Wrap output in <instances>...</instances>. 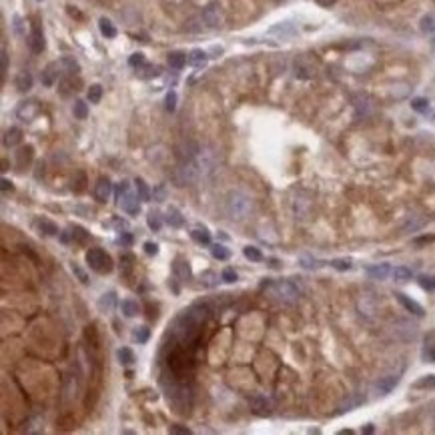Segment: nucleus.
I'll use <instances>...</instances> for the list:
<instances>
[{
    "instance_id": "nucleus-13",
    "label": "nucleus",
    "mask_w": 435,
    "mask_h": 435,
    "mask_svg": "<svg viewBox=\"0 0 435 435\" xmlns=\"http://www.w3.org/2000/svg\"><path fill=\"white\" fill-rule=\"evenodd\" d=\"M173 271H175V275L181 279V281L184 283V281H189L191 279V265H189V261H184V259H175V265H173Z\"/></svg>"
},
{
    "instance_id": "nucleus-30",
    "label": "nucleus",
    "mask_w": 435,
    "mask_h": 435,
    "mask_svg": "<svg viewBox=\"0 0 435 435\" xmlns=\"http://www.w3.org/2000/svg\"><path fill=\"white\" fill-rule=\"evenodd\" d=\"M189 62L193 67H197V69H201V67H205V62H207V52H203V50H193L191 54H189Z\"/></svg>"
},
{
    "instance_id": "nucleus-34",
    "label": "nucleus",
    "mask_w": 435,
    "mask_h": 435,
    "mask_svg": "<svg viewBox=\"0 0 435 435\" xmlns=\"http://www.w3.org/2000/svg\"><path fill=\"white\" fill-rule=\"evenodd\" d=\"M137 72H139V74H141L143 78H152V76H157V74H159L161 71H159L157 67H152V65H146V62H145L143 67H139V69H137Z\"/></svg>"
},
{
    "instance_id": "nucleus-46",
    "label": "nucleus",
    "mask_w": 435,
    "mask_h": 435,
    "mask_svg": "<svg viewBox=\"0 0 435 435\" xmlns=\"http://www.w3.org/2000/svg\"><path fill=\"white\" fill-rule=\"evenodd\" d=\"M129 65L133 67V69H139V67H143L145 65V54H141V52H135L131 58H129Z\"/></svg>"
},
{
    "instance_id": "nucleus-50",
    "label": "nucleus",
    "mask_w": 435,
    "mask_h": 435,
    "mask_svg": "<svg viewBox=\"0 0 435 435\" xmlns=\"http://www.w3.org/2000/svg\"><path fill=\"white\" fill-rule=\"evenodd\" d=\"M145 253H146V255H157V253H159V245L146 241V243H145Z\"/></svg>"
},
{
    "instance_id": "nucleus-18",
    "label": "nucleus",
    "mask_w": 435,
    "mask_h": 435,
    "mask_svg": "<svg viewBox=\"0 0 435 435\" xmlns=\"http://www.w3.org/2000/svg\"><path fill=\"white\" fill-rule=\"evenodd\" d=\"M120 311H122V315L124 317H137L139 315V303L137 301H133V299H124L122 303H120Z\"/></svg>"
},
{
    "instance_id": "nucleus-51",
    "label": "nucleus",
    "mask_w": 435,
    "mask_h": 435,
    "mask_svg": "<svg viewBox=\"0 0 435 435\" xmlns=\"http://www.w3.org/2000/svg\"><path fill=\"white\" fill-rule=\"evenodd\" d=\"M213 279H217V275H215V273H211V271H207V273H203V275H201V281H205V285H209V287H211V285H215Z\"/></svg>"
},
{
    "instance_id": "nucleus-45",
    "label": "nucleus",
    "mask_w": 435,
    "mask_h": 435,
    "mask_svg": "<svg viewBox=\"0 0 435 435\" xmlns=\"http://www.w3.org/2000/svg\"><path fill=\"white\" fill-rule=\"evenodd\" d=\"M221 279L225 283H235L237 281V273H235V269L233 267H227V269H223V273H221Z\"/></svg>"
},
{
    "instance_id": "nucleus-31",
    "label": "nucleus",
    "mask_w": 435,
    "mask_h": 435,
    "mask_svg": "<svg viewBox=\"0 0 435 435\" xmlns=\"http://www.w3.org/2000/svg\"><path fill=\"white\" fill-rule=\"evenodd\" d=\"M243 255L249 259V261H253V263H259V261H263V253L259 251L257 247H251V245H247L245 249H243Z\"/></svg>"
},
{
    "instance_id": "nucleus-55",
    "label": "nucleus",
    "mask_w": 435,
    "mask_h": 435,
    "mask_svg": "<svg viewBox=\"0 0 435 435\" xmlns=\"http://www.w3.org/2000/svg\"><path fill=\"white\" fill-rule=\"evenodd\" d=\"M165 199V189L163 186H159L157 191H154V201H163Z\"/></svg>"
},
{
    "instance_id": "nucleus-12",
    "label": "nucleus",
    "mask_w": 435,
    "mask_h": 435,
    "mask_svg": "<svg viewBox=\"0 0 435 435\" xmlns=\"http://www.w3.org/2000/svg\"><path fill=\"white\" fill-rule=\"evenodd\" d=\"M397 301L405 307L409 313H413V315H417V317H423L425 315V311H423V307L417 303V301H413V299H409L407 295H403V293H397Z\"/></svg>"
},
{
    "instance_id": "nucleus-60",
    "label": "nucleus",
    "mask_w": 435,
    "mask_h": 435,
    "mask_svg": "<svg viewBox=\"0 0 435 435\" xmlns=\"http://www.w3.org/2000/svg\"><path fill=\"white\" fill-rule=\"evenodd\" d=\"M363 433H373V427L369 425V427H363Z\"/></svg>"
},
{
    "instance_id": "nucleus-54",
    "label": "nucleus",
    "mask_w": 435,
    "mask_h": 435,
    "mask_svg": "<svg viewBox=\"0 0 435 435\" xmlns=\"http://www.w3.org/2000/svg\"><path fill=\"white\" fill-rule=\"evenodd\" d=\"M171 433H182V435H189L191 429L189 427H181V425H173L171 427Z\"/></svg>"
},
{
    "instance_id": "nucleus-16",
    "label": "nucleus",
    "mask_w": 435,
    "mask_h": 435,
    "mask_svg": "<svg viewBox=\"0 0 435 435\" xmlns=\"http://www.w3.org/2000/svg\"><path fill=\"white\" fill-rule=\"evenodd\" d=\"M389 273H391V267H389L387 263L367 267V275L373 277V279H379V281H381V279H385V277H389Z\"/></svg>"
},
{
    "instance_id": "nucleus-35",
    "label": "nucleus",
    "mask_w": 435,
    "mask_h": 435,
    "mask_svg": "<svg viewBox=\"0 0 435 435\" xmlns=\"http://www.w3.org/2000/svg\"><path fill=\"white\" fill-rule=\"evenodd\" d=\"M101 99H103V86L101 84H92L88 88V101L92 105H97V103H101Z\"/></svg>"
},
{
    "instance_id": "nucleus-2",
    "label": "nucleus",
    "mask_w": 435,
    "mask_h": 435,
    "mask_svg": "<svg viewBox=\"0 0 435 435\" xmlns=\"http://www.w3.org/2000/svg\"><path fill=\"white\" fill-rule=\"evenodd\" d=\"M86 263H88V267L92 271L99 273V275H107V273L112 271V257L107 251H103V249H99V247L88 249V251H86Z\"/></svg>"
},
{
    "instance_id": "nucleus-24",
    "label": "nucleus",
    "mask_w": 435,
    "mask_h": 435,
    "mask_svg": "<svg viewBox=\"0 0 435 435\" xmlns=\"http://www.w3.org/2000/svg\"><path fill=\"white\" fill-rule=\"evenodd\" d=\"M191 239L195 241V243H199V245H211V233L203 227H199V229H193L191 231Z\"/></svg>"
},
{
    "instance_id": "nucleus-3",
    "label": "nucleus",
    "mask_w": 435,
    "mask_h": 435,
    "mask_svg": "<svg viewBox=\"0 0 435 435\" xmlns=\"http://www.w3.org/2000/svg\"><path fill=\"white\" fill-rule=\"evenodd\" d=\"M271 287V293L281 299L283 303H297L299 301V289L291 283V281H275V283H269Z\"/></svg>"
},
{
    "instance_id": "nucleus-58",
    "label": "nucleus",
    "mask_w": 435,
    "mask_h": 435,
    "mask_svg": "<svg viewBox=\"0 0 435 435\" xmlns=\"http://www.w3.org/2000/svg\"><path fill=\"white\" fill-rule=\"evenodd\" d=\"M2 191L6 193V191H12V182L8 181V179H2Z\"/></svg>"
},
{
    "instance_id": "nucleus-11",
    "label": "nucleus",
    "mask_w": 435,
    "mask_h": 435,
    "mask_svg": "<svg viewBox=\"0 0 435 435\" xmlns=\"http://www.w3.org/2000/svg\"><path fill=\"white\" fill-rule=\"evenodd\" d=\"M139 195L135 197L133 193H127L122 199H120V207H122V211L124 213H129V215H139V211H141V205H139Z\"/></svg>"
},
{
    "instance_id": "nucleus-5",
    "label": "nucleus",
    "mask_w": 435,
    "mask_h": 435,
    "mask_svg": "<svg viewBox=\"0 0 435 435\" xmlns=\"http://www.w3.org/2000/svg\"><path fill=\"white\" fill-rule=\"evenodd\" d=\"M201 20H203V22H205L209 28H217V26H221V24H223V14H221L219 6L211 4V6H207V8L203 10Z\"/></svg>"
},
{
    "instance_id": "nucleus-37",
    "label": "nucleus",
    "mask_w": 435,
    "mask_h": 435,
    "mask_svg": "<svg viewBox=\"0 0 435 435\" xmlns=\"http://www.w3.org/2000/svg\"><path fill=\"white\" fill-rule=\"evenodd\" d=\"M393 277H395V281H409V279L413 277V273L407 267H397L393 271Z\"/></svg>"
},
{
    "instance_id": "nucleus-14",
    "label": "nucleus",
    "mask_w": 435,
    "mask_h": 435,
    "mask_svg": "<svg viewBox=\"0 0 435 435\" xmlns=\"http://www.w3.org/2000/svg\"><path fill=\"white\" fill-rule=\"evenodd\" d=\"M277 33H281L279 35V38H283V40H287V38H291L293 35H295V26L291 24V22H281V24H277V26H273L271 30H269V35H277Z\"/></svg>"
},
{
    "instance_id": "nucleus-56",
    "label": "nucleus",
    "mask_w": 435,
    "mask_h": 435,
    "mask_svg": "<svg viewBox=\"0 0 435 435\" xmlns=\"http://www.w3.org/2000/svg\"><path fill=\"white\" fill-rule=\"evenodd\" d=\"M14 30L18 35H22V20H20V16H14Z\"/></svg>"
},
{
    "instance_id": "nucleus-1",
    "label": "nucleus",
    "mask_w": 435,
    "mask_h": 435,
    "mask_svg": "<svg viewBox=\"0 0 435 435\" xmlns=\"http://www.w3.org/2000/svg\"><path fill=\"white\" fill-rule=\"evenodd\" d=\"M225 211H227V217H229L231 221L241 223V221L247 219L249 215H251V211H253V199L249 197V195H245V193H241V191H233V193H229V197H227Z\"/></svg>"
},
{
    "instance_id": "nucleus-27",
    "label": "nucleus",
    "mask_w": 435,
    "mask_h": 435,
    "mask_svg": "<svg viewBox=\"0 0 435 435\" xmlns=\"http://www.w3.org/2000/svg\"><path fill=\"white\" fill-rule=\"evenodd\" d=\"M71 235H72V241L78 243V245H84V243L88 241V237H90V233H86V229L80 227V225H74V227L71 229Z\"/></svg>"
},
{
    "instance_id": "nucleus-22",
    "label": "nucleus",
    "mask_w": 435,
    "mask_h": 435,
    "mask_svg": "<svg viewBox=\"0 0 435 435\" xmlns=\"http://www.w3.org/2000/svg\"><path fill=\"white\" fill-rule=\"evenodd\" d=\"M186 60H189V56H186V54H182V52H171V54H169V67L175 69V71H181V69L186 65Z\"/></svg>"
},
{
    "instance_id": "nucleus-59",
    "label": "nucleus",
    "mask_w": 435,
    "mask_h": 435,
    "mask_svg": "<svg viewBox=\"0 0 435 435\" xmlns=\"http://www.w3.org/2000/svg\"><path fill=\"white\" fill-rule=\"evenodd\" d=\"M317 4H319V6H325V8H327V6L335 4V0H317Z\"/></svg>"
},
{
    "instance_id": "nucleus-15",
    "label": "nucleus",
    "mask_w": 435,
    "mask_h": 435,
    "mask_svg": "<svg viewBox=\"0 0 435 435\" xmlns=\"http://www.w3.org/2000/svg\"><path fill=\"white\" fill-rule=\"evenodd\" d=\"M165 221L171 225V227H175V229H181L182 225H184V217L181 215V211L179 209H175V207H171L167 213H165Z\"/></svg>"
},
{
    "instance_id": "nucleus-41",
    "label": "nucleus",
    "mask_w": 435,
    "mask_h": 435,
    "mask_svg": "<svg viewBox=\"0 0 435 435\" xmlns=\"http://www.w3.org/2000/svg\"><path fill=\"white\" fill-rule=\"evenodd\" d=\"M84 337H86V341H90L92 345H99V333H97V327L95 325H88L86 329H84Z\"/></svg>"
},
{
    "instance_id": "nucleus-26",
    "label": "nucleus",
    "mask_w": 435,
    "mask_h": 435,
    "mask_svg": "<svg viewBox=\"0 0 435 435\" xmlns=\"http://www.w3.org/2000/svg\"><path fill=\"white\" fill-rule=\"evenodd\" d=\"M99 28H101L103 36H107V38H114L116 36V28H114V24L109 18H101L99 20Z\"/></svg>"
},
{
    "instance_id": "nucleus-49",
    "label": "nucleus",
    "mask_w": 435,
    "mask_h": 435,
    "mask_svg": "<svg viewBox=\"0 0 435 435\" xmlns=\"http://www.w3.org/2000/svg\"><path fill=\"white\" fill-rule=\"evenodd\" d=\"M71 267H72V273L78 277V281H80V283H88V277H86V273H84V271H82V269H80L76 263H72Z\"/></svg>"
},
{
    "instance_id": "nucleus-32",
    "label": "nucleus",
    "mask_w": 435,
    "mask_h": 435,
    "mask_svg": "<svg viewBox=\"0 0 435 435\" xmlns=\"http://www.w3.org/2000/svg\"><path fill=\"white\" fill-rule=\"evenodd\" d=\"M118 361L122 363V365H133L135 363V353H133V349H129V347H122V349H118Z\"/></svg>"
},
{
    "instance_id": "nucleus-6",
    "label": "nucleus",
    "mask_w": 435,
    "mask_h": 435,
    "mask_svg": "<svg viewBox=\"0 0 435 435\" xmlns=\"http://www.w3.org/2000/svg\"><path fill=\"white\" fill-rule=\"evenodd\" d=\"M110 191H112L110 181H109L107 177H101V179L97 181V184H95V191H92V195H95V199H97L99 203H107L109 197H110Z\"/></svg>"
},
{
    "instance_id": "nucleus-53",
    "label": "nucleus",
    "mask_w": 435,
    "mask_h": 435,
    "mask_svg": "<svg viewBox=\"0 0 435 435\" xmlns=\"http://www.w3.org/2000/svg\"><path fill=\"white\" fill-rule=\"evenodd\" d=\"M421 285L425 287V289H435V277H421Z\"/></svg>"
},
{
    "instance_id": "nucleus-48",
    "label": "nucleus",
    "mask_w": 435,
    "mask_h": 435,
    "mask_svg": "<svg viewBox=\"0 0 435 435\" xmlns=\"http://www.w3.org/2000/svg\"><path fill=\"white\" fill-rule=\"evenodd\" d=\"M18 159H20V163H24V161H30L33 159V146H24L20 152H18Z\"/></svg>"
},
{
    "instance_id": "nucleus-42",
    "label": "nucleus",
    "mask_w": 435,
    "mask_h": 435,
    "mask_svg": "<svg viewBox=\"0 0 435 435\" xmlns=\"http://www.w3.org/2000/svg\"><path fill=\"white\" fill-rule=\"evenodd\" d=\"M331 267H335L337 271H349L353 265H351V259H333Z\"/></svg>"
},
{
    "instance_id": "nucleus-44",
    "label": "nucleus",
    "mask_w": 435,
    "mask_h": 435,
    "mask_svg": "<svg viewBox=\"0 0 435 435\" xmlns=\"http://www.w3.org/2000/svg\"><path fill=\"white\" fill-rule=\"evenodd\" d=\"M411 109L417 110V112H427L429 103H427V99H413L411 101Z\"/></svg>"
},
{
    "instance_id": "nucleus-57",
    "label": "nucleus",
    "mask_w": 435,
    "mask_h": 435,
    "mask_svg": "<svg viewBox=\"0 0 435 435\" xmlns=\"http://www.w3.org/2000/svg\"><path fill=\"white\" fill-rule=\"evenodd\" d=\"M6 69H8V54L6 50H2V72H6Z\"/></svg>"
},
{
    "instance_id": "nucleus-28",
    "label": "nucleus",
    "mask_w": 435,
    "mask_h": 435,
    "mask_svg": "<svg viewBox=\"0 0 435 435\" xmlns=\"http://www.w3.org/2000/svg\"><path fill=\"white\" fill-rule=\"evenodd\" d=\"M419 28L425 35H433L435 33V14H425L419 22Z\"/></svg>"
},
{
    "instance_id": "nucleus-43",
    "label": "nucleus",
    "mask_w": 435,
    "mask_h": 435,
    "mask_svg": "<svg viewBox=\"0 0 435 435\" xmlns=\"http://www.w3.org/2000/svg\"><path fill=\"white\" fill-rule=\"evenodd\" d=\"M165 109H167L169 112H173V110L177 109V92H175V90H169V92H167V99H165Z\"/></svg>"
},
{
    "instance_id": "nucleus-9",
    "label": "nucleus",
    "mask_w": 435,
    "mask_h": 435,
    "mask_svg": "<svg viewBox=\"0 0 435 435\" xmlns=\"http://www.w3.org/2000/svg\"><path fill=\"white\" fill-rule=\"evenodd\" d=\"M28 46L35 54H40L44 50V35H42L40 26L33 28V33H30V36H28Z\"/></svg>"
},
{
    "instance_id": "nucleus-40",
    "label": "nucleus",
    "mask_w": 435,
    "mask_h": 435,
    "mask_svg": "<svg viewBox=\"0 0 435 435\" xmlns=\"http://www.w3.org/2000/svg\"><path fill=\"white\" fill-rule=\"evenodd\" d=\"M72 110H74V116H76V118H80V120H84V118L88 116V107H86V103H84V101H76Z\"/></svg>"
},
{
    "instance_id": "nucleus-19",
    "label": "nucleus",
    "mask_w": 435,
    "mask_h": 435,
    "mask_svg": "<svg viewBox=\"0 0 435 435\" xmlns=\"http://www.w3.org/2000/svg\"><path fill=\"white\" fill-rule=\"evenodd\" d=\"M20 141H22V131H20V129L10 127V129L4 133V146H16Z\"/></svg>"
},
{
    "instance_id": "nucleus-47",
    "label": "nucleus",
    "mask_w": 435,
    "mask_h": 435,
    "mask_svg": "<svg viewBox=\"0 0 435 435\" xmlns=\"http://www.w3.org/2000/svg\"><path fill=\"white\" fill-rule=\"evenodd\" d=\"M127 193H129V182H127V181L118 182V184H116V201L120 203V199H122L124 195H127Z\"/></svg>"
},
{
    "instance_id": "nucleus-61",
    "label": "nucleus",
    "mask_w": 435,
    "mask_h": 435,
    "mask_svg": "<svg viewBox=\"0 0 435 435\" xmlns=\"http://www.w3.org/2000/svg\"><path fill=\"white\" fill-rule=\"evenodd\" d=\"M433 48H435V40H433Z\"/></svg>"
},
{
    "instance_id": "nucleus-10",
    "label": "nucleus",
    "mask_w": 435,
    "mask_h": 435,
    "mask_svg": "<svg viewBox=\"0 0 435 435\" xmlns=\"http://www.w3.org/2000/svg\"><path fill=\"white\" fill-rule=\"evenodd\" d=\"M60 71H62V65L60 62H50V65L42 71V82L46 86H52L54 82H58V76H60Z\"/></svg>"
},
{
    "instance_id": "nucleus-38",
    "label": "nucleus",
    "mask_w": 435,
    "mask_h": 435,
    "mask_svg": "<svg viewBox=\"0 0 435 435\" xmlns=\"http://www.w3.org/2000/svg\"><path fill=\"white\" fill-rule=\"evenodd\" d=\"M148 337H150V329L148 327H137L135 333H133V339L139 341V343H146Z\"/></svg>"
},
{
    "instance_id": "nucleus-52",
    "label": "nucleus",
    "mask_w": 435,
    "mask_h": 435,
    "mask_svg": "<svg viewBox=\"0 0 435 435\" xmlns=\"http://www.w3.org/2000/svg\"><path fill=\"white\" fill-rule=\"evenodd\" d=\"M118 243H120V245H124V247L133 245V235H131V233H122V235L118 237Z\"/></svg>"
},
{
    "instance_id": "nucleus-4",
    "label": "nucleus",
    "mask_w": 435,
    "mask_h": 435,
    "mask_svg": "<svg viewBox=\"0 0 435 435\" xmlns=\"http://www.w3.org/2000/svg\"><path fill=\"white\" fill-rule=\"evenodd\" d=\"M177 159H179V163H189V161H193L197 154H199V150H201V146L195 143V141H186V143H181L177 148Z\"/></svg>"
},
{
    "instance_id": "nucleus-23",
    "label": "nucleus",
    "mask_w": 435,
    "mask_h": 435,
    "mask_svg": "<svg viewBox=\"0 0 435 435\" xmlns=\"http://www.w3.org/2000/svg\"><path fill=\"white\" fill-rule=\"evenodd\" d=\"M16 88H18L20 92H26V90L33 88V74L26 72V71H22V72L16 76Z\"/></svg>"
},
{
    "instance_id": "nucleus-8",
    "label": "nucleus",
    "mask_w": 435,
    "mask_h": 435,
    "mask_svg": "<svg viewBox=\"0 0 435 435\" xmlns=\"http://www.w3.org/2000/svg\"><path fill=\"white\" fill-rule=\"evenodd\" d=\"M249 405H251V409L257 413V415H269L271 413V401L263 395H255L249 399Z\"/></svg>"
},
{
    "instance_id": "nucleus-21",
    "label": "nucleus",
    "mask_w": 435,
    "mask_h": 435,
    "mask_svg": "<svg viewBox=\"0 0 435 435\" xmlns=\"http://www.w3.org/2000/svg\"><path fill=\"white\" fill-rule=\"evenodd\" d=\"M163 219H165V217H161L159 211H150L148 217H146V225H148V229L154 231V233L161 231V227H163Z\"/></svg>"
},
{
    "instance_id": "nucleus-7",
    "label": "nucleus",
    "mask_w": 435,
    "mask_h": 435,
    "mask_svg": "<svg viewBox=\"0 0 435 435\" xmlns=\"http://www.w3.org/2000/svg\"><path fill=\"white\" fill-rule=\"evenodd\" d=\"M38 110H40L38 103H35V101H28V103H22V105L16 109V116H18L20 120L28 122V120H33V118L38 114Z\"/></svg>"
},
{
    "instance_id": "nucleus-29",
    "label": "nucleus",
    "mask_w": 435,
    "mask_h": 435,
    "mask_svg": "<svg viewBox=\"0 0 435 435\" xmlns=\"http://www.w3.org/2000/svg\"><path fill=\"white\" fill-rule=\"evenodd\" d=\"M211 255H213L215 259H219V261H227V259L231 257V251H229V249H227L225 245H219V243H217V245L211 247Z\"/></svg>"
},
{
    "instance_id": "nucleus-33",
    "label": "nucleus",
    "mask_w": 435,
    "mask_h": 435,
    "mask_svg": "<svg viewBox=\"0 0 435 435\" xmlns=\"http://www.w3.org/2000/svg\"><path fill=\"white\" fill-rule=\"evenodd\" d=\"M60 65H62V69H65V72L67 74H76L78 71H80V67H78V62L76 60H72V58H62L60 60Z\"/></svg>"
},
{
    "instance_id": "nucleus-25",
    "label": "nucleus",
    "mask_w": 435,
    "mask_h": 435,
    "mask_svg": "<svg viewBox=\"0 0 435 435\" xmlns=\"http://www.w3.org/2000/svg\"><path fill=\"white\" fill-rule=\"evenodd\" d=\"M112 307H114V291H109L99 299V309L103 313H109V311H112Z\"/></svg>"
},
{
    "instance_id": "nucleus-39",
    "label": "nucleus",
    "mask_w": 435,
    "mask_h": 435,
    "mask_svg": "<svg viewBox=\"0 0 435 435\" xmlns=\"http://www.w3.org/2000/svg\"><path fill=\"white\" fill-rule=\"evenodd\" d=\"M413 387H415V389H435V375H425V377H421Z\"/></svg>"
},
{
    "instance_id": "nucleus-17",
    "label": "nucleus",
    "mask_w": 435,
    "mask_h": 435,
    "mask_svg": "<svg viewBox=\"0 0 435 435\" xmlns=\"http://www.w3.org/2000/svg\"><path fill=\"white\" fill-rule=\"evenodd\" d=\"M35 227H36L40 233L48 235V237L58 235V227H56L52 221H48V219H36V221H35Z\"/></svg>"
},
{
    "instance_id": "nucleus-20",
    "label": "nucleus",
    "mask_w": 435,
    "mask_h": 435,
    "mask_svg": "<svg viewBox=\"0 0 435 435\" xmlns=\"http://www.w3.org/2000/svg\"><path fill=\"white\" fill-rule=\"evenodd\" d=\"M397 383H399V377H397V375H389V377H383V379L377 383V389H379V393L387 395V393H391V391L395 389Z\"/></svg>"
},
{
    "instance_id": "nucleus-36",
    "label": "nucleus",
    "mask_w": 435,
    "mask_h": 435,
    "mask_svg": "<svg viewBox=\"0 0 435 435\" xmlns=\"http://www.w3.org/2000/svg\"><path fill=\"white\" fill-rule=\"evenodd\" d=\"M135 184H137V195H139V199H141V201H148V199H150V193H148L146 182H145L143 179H137Z\"/></svg>"
}]
</instances>
